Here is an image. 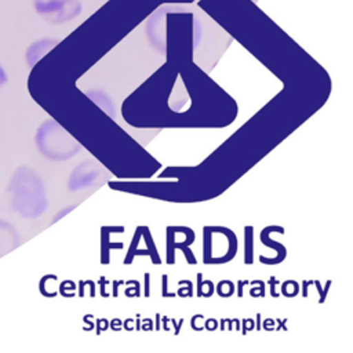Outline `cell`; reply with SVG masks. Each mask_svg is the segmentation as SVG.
Listing matches in <instances>:
<instances>
[{
	"label": "cell",
	"mask_w": 353,
	"mask_h": 353,
	"mask_svg": "<svg viewBox=\"0 0 353 353\" xmlns=\"http://www.w3.org/2000/svg\"><path fill=\"white\" fill-rule=\"evenodd\" d=\"M34 11L51 23H62L73 19L81 11L79 0H33Z\"/></svg>",
	"instance_id": "7a4b0ae2"
},
{
	"label": "cell",
	"mask_w": 353,
	"mask_h": 353,
	"mask_svg": "<svg viewBox=\"0 0 353 353\" xmlns=\"http://www.w3.org/2000/svg\"><path fill=\"white\" fill-rule=\"evenodd\" d=\"M7 83V73H6V70L1 68V65H0V90H1V87Z\"/></svg>",
	"instance_id": "277c9868"
},
{
	"label": "cell",
	"mask_w": 353,
	"mask_h": 353,
	"mask_svg": "<svg viewBox=\"0 0 353 353\" xmlns=\"http://www.w3.org/2000/svg\"><path fill=\"white\" fill-rule=\"evenodd\" d=\"M19 243L17 229L7 221L0 219V258L11 252Z\"/></svg>",
	"instance_id": "3957f363"
},
{
	"label": "cell",
	"mask_w": 353,
	"mask_h": 353,
	"mask_svg": "<svg viewBox=\"0 0 353 353\" xmlns=\"http://www.w3.org/2000/svg\"><path fill=\"white\" fill-rule=\"evenodd\" d=\"M10 203L23 218H37L46 210V190L39 175L26 165L18 167L8 182Z\"/></svg>",
	"instance_id": "6da1fadb"
}]
</instances>
